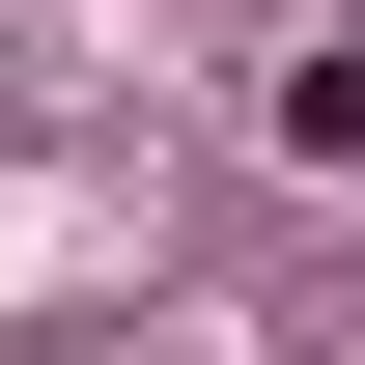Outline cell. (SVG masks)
Instances as JSON below:
<instances>
[{"mask_svg": "<svg viewBox=\"0 0 365 365\" xmlns=\"http://www.w3.org/2000/svg\"><path fill=\"white\" fill-rule=\"evenodd\" d=\"M281 140H309V169H365V29H309V56H281Z\"/></svg>", "mask_w": 365, "mask_h": 365, "instance_id": "cell-1", "label": "cell"}]
</instances>
